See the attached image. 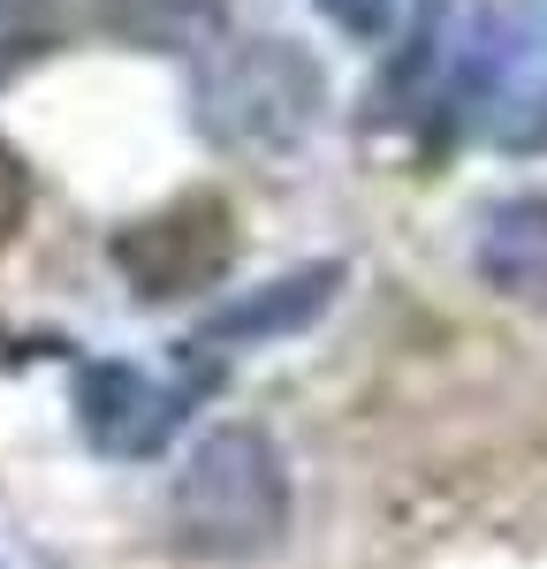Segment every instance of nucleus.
Segmentation results:
<instances>
[{"label":"nucleus","mask_w":547,"mask_h":569,"mask_svg":"<svg viewBox=\"0 0 547 569\" xmlns=\"http://www.w3.org/2000/svg\"><path fill=\"white\" fill-rule=\"evenodd\" d=\"M31 198H39V190H31V168H23V152L0 137V251L23 236V220H31Z\"/></svg>","instance_id":"obj_10"},{"label":"nucleus","mask_w":547,"mask_h":569,"mask_svg":"<svg viewBox=\"0 0 547 569\" xmlns=\"http://www.w3.org/2000/svg\"><path fill=\"white\" fill-rule=\"evenodd\" d=\"M115 273L130 281L145 305H182V297H206L221 289L228 266H236V206L221 190H182L168 206L137 213L115 228L107 243Z\"/></svg>","instance_id":"obj_3"},{"label":"nucleus","mask_w":547,"mask_h":569,"mask_svg":"<svg viewBox=\"0 0 547 569\" xmlns=\"http://www.w3.org/2000/svg\"><path fill=\"white\" fill-rule=\"evenodd\" d=\"M53 39H61L53 0H0V84L23 77L39 53H53Z\"/></svg>","instance_id":"obj_9"},{"label":"nucleus","mask_w":547,"mask_h":569,"mask_svg":"<svg viewBox=\"0 0 547 569\" xmlns=\"http://www.w3.org/2000/svg\"><path fill=\"white\" fill-rule=\"evenodd\" d=\"M319 99V61L297 39H221L198 53V91H190V114L198 137L221 144V152H289L297 137L312 130Z\"/></svg>","instance_id":"obj_2"},{"label":"nucleus","mask_w":547,"mask_h":569,"mask_svg":"<svg viewBox=\"0 0 547 569\" xmlns=\"http://www.w3.org/2000/svg\"><path fill=\"white\" fill-rule=\"evenodd\" d=\"M319 8H327V16H335V23H342L350 39H388V31H396V8H404V0H319Z\"/></svg>","instance_id":"obj_11"},{"label":"nucleus","mask_w":547,"mask_h":569,"mask_svg":"<svg viewBox=\"0 0 547 569\" xmlns=\"http://www.w3.org/2000/svg\"><path fill=\"white\" fill-rule=\"evenodd\" d=\"M221 372L213 365H182L176 380H160V372H145V365H122V357H91L84 372H77V426L99 456H115V463H145V456H160L168 440L182 433V418H190V402L213 388Z\"/></svg>","instance_id":"obj_4"},{"label":"nucleus","mask_w":547,"mask_h":569,"mask_svg":"<svg viewBox=\"0 0 547 569\" xmlns=\"http://www.w3.org/2000/svg\"><path fill=\"white\" fill-rule=\"evenodd\" d=\"M449 114L495 152H547V61L517 39H487L456 53Z\"/></svg>","instance_id":"obj_5"},{"label":"nucleus","mask_w":547,"mask_h":569,"mask_svg":"<svg viewBox=\"0 0 547 569\" xmlns=\"http://www.w3.org/2000/svg\"><path fill=\"white\" fill-rule=\"evenodd\" d=\"M168 525L182 555L259 562L289 531V463L267 426H213L168 479Z\"/></svg>","instance_id":"obj_1"},{"label":"nucleus","mask_w":547,"mask_h":569,"mask_svg":"<svg viewBox=\"0 0 547 569\" xmlns=\"http://www.w3.org/2000/svg\"><path fill=\"white\" fill-rule=\"evenodd\" d=\"M335 297H342V259L297 266V273L267 281V289H251L243 305L213 311V319L198 327V342H182V350H198V365H213V372H221L228 350H259V342H274V335H297V327H312Z\"/></svg>","instance_id":"obj_6"},{"label":"nucleus","mask_w":547,"mask_h":569,"mask_svg":"<svg viewBox=\"0 0 547 569\" xmlns=\"http://www.w3.org/2000/svg\"><path fill=\"white\" fill-rule=\"evenodd\" d=\"M228 8H236V0H91V23L115 46L198 61L206 46L228 39Z\"/></svg>","instance_id":"obj_8"},{"label":"nucleus","mask_w":547,"mask_h":569,"mask_svg":"<svg viewBox=\"0 0 547 569\" xmlns=\"http://www.w3.org/2000/svg\"><path fill=\"white\" fill-rule=\"evenodd\" d=\"M16 357H23V342H16V327H8V319H0V372H8V365H16Z\"/></svg>","instance_id":"obj_12"},{"label":"nucleus","mask_w":547,"mask_h":569,"mask_svg":"<svg viewBox=\"0 0 547 569\" xmlns=\"http://www.w3.org/2000/svg\"><path fill=\"white\" fill-rule=\"evenodd\" d=\"M533 31H540V46H547V0H533Z\"/></svg>","instance_id":"obj_13"},{"label":"nucleus","mask_w":547,"mask_h":569,"mask_svg":"<svg viewBox=\"0 0 547 569\" xmlns=\"http://www.w3.org/2000/svg\"><path fill=\"white\" fill-rule=\"evenodd\" d=\"M471 273L495 289L501 305L547 311V190H517V198L479 213Z\"/></svg>","instance_id":"obj_7"}]
</instances>
